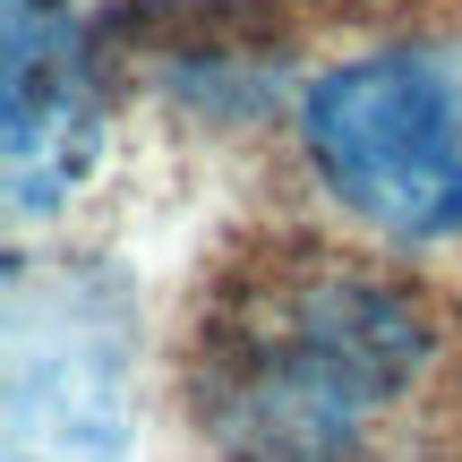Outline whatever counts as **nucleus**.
<instances>
[{
    "label": "nucleus",
    "mask_w": 462,
    "mask_h": 462,
    "mask_svg": "<svg viewBox=\"0 0 462 462\" xmlns=\"http://www.w3.org/2000/svg\"><path fill=\"white\" fill-rule=\"evenodd\" d=\"M189 420L215 462H446L454 326L343 248H240L189 326Z\"/></svg>",
    "instance_id": "nucleus-1"
},
{
    "label": "nucleus",
    "mask_w": 462,
    "mask_h": 462,
    "mask_svg": "<svg viewBox=\"0 0 462 462\" xmlns=\"http://www.w3.org/2000/svg\"><path fill=\"white\" fill-rule=\"evenodd\" d=\"M300 146L334 206L385 240L462 231V69L429 43L334 60L300 95Z\"/></svg>",
    "instance_id": "nucleus-2"
},
{
    "label": "nucleus",
    "mask_w": 462,
    "mask_h": 462,
    "mask_svg": "<svg viewBox=\"0 0 462 462\" xmlns=\"http://www.w3.org/2000/svg\"><path fill=\"white\" fill-rule=\"evenodd\" d=\"M129 326L95 265H9V462H120Z\"/></svg>",
    "instance_id": "nucleus-3"
},
{
    "label": "nucleus",
    "mask_w": 462,
    "mask_h": 462,
    "mask_svg": "<svg viewBox=\"0 0 462 462\" xmlns=\"http://www.w3.org/2000/svg\"><path fill=\"white\" fill-rule=\"evenodd\" d=\"M9 9V215L34 223L86 180L103 146V60L69 0Z\"/></svg>",
    "instance_id": "nucleus-4"
}]
</instances>
